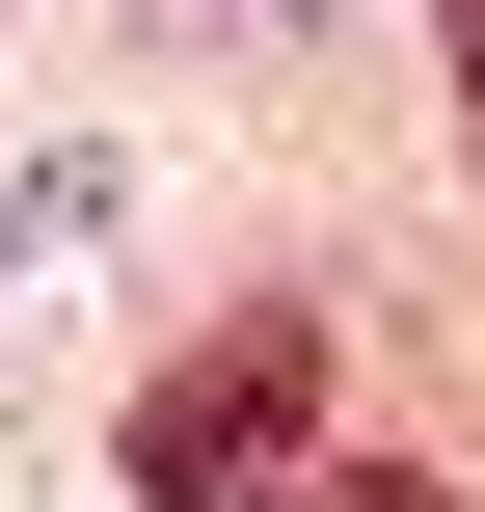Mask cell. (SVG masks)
<instances>
[{
  "instance_id": "cell-3",
  "label": "cell",
  "mask_w": 485,
  "mask_h": 512,
  "mask_svg": "<svg viewBox=\"0 0 485 512\" xmlns=\"http://www.w3.org/2000/svg\"><path fill=\"white\" fill-rule=\"evenodd\" d=\"M459 108H485V0H459Z\"/></svg>"
},
{
  "instance_id": "cell-2",
  "label": "cell",
  "mask_w": 485,
  "mask_h": 512,
  "mask_svg": "<svg viewBox=\"0 0 485 512\" xmlns=\"http://www.w3.org/2000/svg\"><path fill=\"white\" fill-rule=\"evenodd\" d=\"M297 512H432V486H405V459H351V486H297Z\"/></svg>"
},
{
  "instance_id": "cell-1",
  "label": "cell",
  "mask_w": 485,
  "mask_h": 512,
  "mask_svg": "<svg viewBox=\"0 0 485 512\" xmlns=\"http://www.w3.org/2000/svg\"><path fill=\"white\" fill-rule=\"evenodd\" d=\"M297 432H324V297H243L216 351L135 378V512H297Z\"/></svg>"
}]
</instances>
